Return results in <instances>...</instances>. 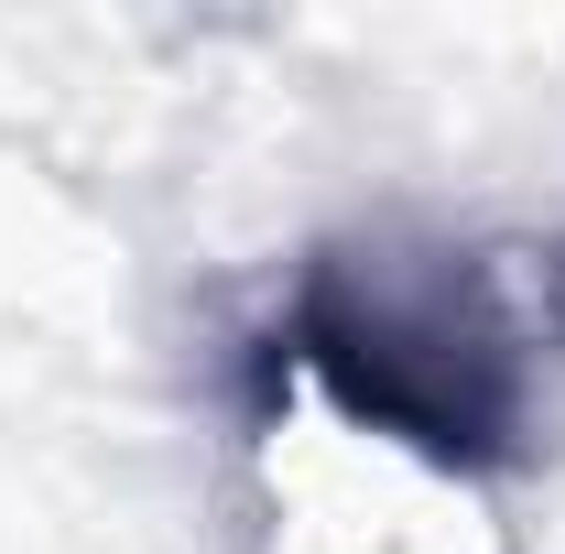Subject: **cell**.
Masks as SVG:
<instances>
[{
    "mask_svg": "<svg viewBox=\"0 0 565 554\" xmlns=\"http://www.w3.org/2000/svg\"><path fill=\"white\" fill-rule=\"evenodd\" d=\"M262 381H305L435 479H511L544 446L533 338L500 262L424 217H370L294 262L262 327Z\"/></svg>",
    "mask_w": 565,
    "mask_h": 554,
    "instance_id": "obj_1",
    "label": "cell"
}]
</instances>
